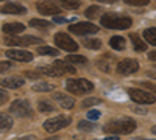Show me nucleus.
<instances>
[{"mask_svg":"<svg viewBox=\"0 0 156 140\" xmlns=\"http://www.w3.org/2000/svg\"><path fill=\"white\" fill-rule=\"evenodd\" d=\"M101 27L109 28V30H126L131 27V17H128L125 14H119V12H106L100 19Z\"/></svg>","mask_w":156,"mask_h":140,"instance_id":"nucleus-1","label":"nucleus"},{"mask_svg":"<svg viewBox=\"0 0 156 140\" xmlns=\"http://www.w3.org/2000/svg\"><path fill=\"white\" fill-rule=\"evenodd\" d=\"M136 129V121L128 118V117H123V118H117V120H111L109 123H106L103 126V131L106 134H129Z\"/></svg>","mask_w":156,"mask_h":140,"instance_id":"nucleus-2","label":"nucleus"},{"mask_svg":"<svg viewBox=\"0 0 156 140\" xmlns=\"http://www.w3.org/2000/svg\"><path fill=\"white\" fill-rule=\"evenodd\" d=\"M67 90L73 95H86L94 90V84L83 78H70L66 81Z\"/></svg>","mask_w":156,"mask_h":140,"instance_id":"nucleus-3","label":"nucleus"},{"mask_svg":"<svg viewBox=\"0 0 156 140\" xmlns=\"http://www.w3.org/2000/svg\"><path fill=\"white\" fill-rule=\"evenodd\" d=\"M70 117H67V115H58V117H53V118H48V120H45L44 121V129L47 131V132H56V131H59V129H62V128H66V126H69L70 125Z\"/></svg>","mask_w":156,"mask_h":140,"instance_id":"nucleus-4","label":"nucleus"},{"mask_svg":"<svg viewBox=\"0 0 156 140\" xmlns=\"http://www.w3.org/2000/svg\"><path fill=\"white\" fill-rule=\"evenodd\" d=\"M9 112L14 114V115H17V117H22V118H27V117L33 115V109H31V106H30V103L27 100L12 101L11 106H9Z\"/></svg>","mask_w":156,"mask_h":140,"instance_id":"nucleus-5","label":"nucleus"},{"mask_svg":"<svg viewBox=\"0 0 156 140\" xmlns=\"http://www.w3.org/2000/svg\"><path fill=\"white\" fill-rule=\"evenodd\" d=\"M128 95L137 104H153L156 103V97L150 92H145L142 89H128Z\"/></svg>","mask_w":156,"mask_h":140,"instance_id":"nucleus-6","label":"nucleus"},{"mask_svg":"<svg viewBox=\"0 0 156 140\" xmlns=\"http://www.w3.org/2000/svg\"><path fill=\"white\" fill-rule=\"evenodd\" d=\"M44 39L41 37H34V36H22V37H8L5 39V44L6 45H11V47H28V45H34V44H42Z\"/></svg>","mask_w":156,"mask_h":140,"instance_id":"nucleus-7","label":"nucleus"},{"mask_svg":"<svg viewBox=\"0 0 156 140\" xmlns=\"http://www.w3.org/2000/svg\"><path fill=\"white\" fill-rule=\"evenodd\" d=\"M53 41H55L56 47L66 50V52H76L78 50V44L73 39H70L69 34H66V33H56Z\"/></svg>","mask_w":156,"mask_h":140,"instance_id":"nucleus-8","label":"nucleus"},{"mask_svg":"<svg viewBox=\"0 0 156 140\" xmlns=\"http://www.w3.org/2000/svg\"><path fill=\"white\" fill-rule=\"evenodd\" d=\"M69 31H70V33H75V34H80V36H84V34H95V33L98 31V27H95V25L90 23V22H78V23L70 25Z\"/></svg>","mask_w":156,"mask_h":140,"instance_id":"nucleus-9","label":"nucleus"},{"mask_svg":"<svg viewBox=\"0 0 156 140\" xmlns=\"http://www.w3.org/2000/svg\"><path fill=\"white\" fill-rule=\"evenodd\" d=\"M137 70H139V62L136 59L126 58V59H122L117 62V73H120V75H131Z\"/></svg>","mask_w":156,"mask_h":140,"instance_id":"nucleus-10","label":"nucleus"},{"mask_svg":"<svg viewBox=\"0 0 156 140\" xmlns=\"http://www.w3.org/2000/svg\"><path fill=\"white\" fill-rule=\"evenodd\" d=\"M37 11L44 16H55L56 17L58 14H61V8L53 2H39L37 3Z\"/></svg>","mask_w":156,"mask_h":140,"instance_id":"nucleus-11","label":"nucleus"},{"mask_svg":"<svg viewBox=\"0 0 156 140\" xmlns=\"http://www.w3.org/2000/svg\"><path fill=\"white\" fill-rule=\"evenodd\" d=\"M6 56L11 59H16V61H22V62L33 61V55L30 52H23V50H8Z\"/></svg>","mask_w":156,"mask_h":140,"instance_id":"nucleus-12","label":"nucleus"},{"mask_svg":"<svg viewBox=\"0 0 156 140\" xmlns=\"http://www.w3.org/2000/svg\"><path fill=\"white\" fill-rule=\"evenodd\" d=\"M53 100L58 101V104L64 109H72L73 104H75V101L73 98H70L67 94H62V92H55L53 94Z\"/></svg>","mask_w":156,"mask_h":140,"instance_id":"nucleus-13","label":"nucleus"},{"mask_svg":"<svg viewBox=\"0 0 156 140\" xmlns=\"http://www.w3.org/2000/svg\"><path fill=\"white\" fill-rule=\"evenodd\" d=\"M2 12L3 14H25L27 9H25V6H22L19 3L11 2V3H6L2 6Z\"/></svg>","mask_w":156,"mask_h":140,"instance_id":"nucleus-14","label":"nucleus"},{"mask_svg":"<svg viewBox=\"0 0 156 140\" xmlns=\"http://www.w3.org/2000/svg\"><path fill=\"white\" fill-rule=\"evenodd\" d=\"M23 78L20 76H9V78H5L2 80V86L6 87V89H19L23 86Z\"/></svg>","mask_w":156,"mask_h":140,"instance_id":"nucleus-15","label":"nucleus"},{"mask_svg":"<svg viewBox=\"0 0 156 140\" xmlns=\"http://www.w3.org/2000/svg\"><path fill=\"white\" fill-rule=\"evenodd\" d=\"M3 33L6 34H19L25 30V25L23 23H19V22H12V23H5L2 27Z\"/></svg>","mask_w":156,"mask_h":140,"instance_id":"nucleus-16","label":"nucleus"},{"mask_svg":"<svg viewBox=\"0 0 156 140\" xmlns=\"http://www.w3.org/2000/svg\"><path fill=\"white\" fill-rule=\"evenodd\" d=\"M129 39H131V44H133L136 52H147V44H145L144 39H140L139 34L131 33V34H129Z\"/></svg>","mask_w":156,"mask_h":140,"instance_id":"nucleus-17","label":"nucleus"},{"mask_svg":"<svg viewBox=\"0 0 156 140\" xmlns=\"http://www.w3.org/2000/svg\"><path fill=\"white\" fill-rule=\"evenodd\" d=\"M53 66L59 70L61 75H66V73H75V67H72L70 64H67V61H56L53 62Z\"/></svg>","mask_w":156,"mask_h":140,"instance_id":"nucleus-18","label":"nucleus"},{"mask_svg":"<svg viewBox=\"0 0 156 140\" xmlns=\"http://www.w3.org/2000/svg\"><path fill=\"white\" fill-rule=\"evenodd\" d=\"M109 45L114 48V50H123L126 42H125V37L122 36H112L109 39Z\"/></svg>","mask_w":156,"mask_h":140,"instance_id":"nucleus-19","label":"nucleus"},{"mask_svg":"<svg viewBox=\"0 0 156 140\" xmlns=\"http://www.w3.org/2000/svg\"><path fill=\"white\" fill-rule=\"evenodd\" d=\"M30 27L37 28V30H48L51 27V22H47V20H42V19H31Z\"/></svg>","mask_w":156,"mask_h":140,"instance_id":"nucleus-20","label":"nucleus"},{"mask_svg":"<svg viewBox=\"0 0 156 140\" xmlns=\"http://www.w3.org/2000/svg\"><path fill=\"white\" fill-rule=\"evenodd\" d=\"M37 109L44 114H48V112L55 111V106L51 104V101H48V100H39L37 101Z\"/></svg>","mask_w":156,"mask_h":140,"instance_id":"nucleus-21","label":"nucleus"},{"mask_svg":"<svg viewBox=\"0 0 156 140\" xmlns=\"http://www.w3.org/2000/svg\"><path fill=\"white\" fill-rule=\"evenodd\" d=\"M37 72H39V73H44V75H48V76H62V75L59 73V70H58L53 64L47 66V67H39Z\"/></svg>","mask_w":156,"mask_h":140,"instance_id":"nucleus-22","label":"nucleus"},{"mask_svg":"<svg viewBox=\"0 0 156 140\" xmlns=\"http://www.w3.org/2000/svg\"><path fill=\"white\" fill-rule=\"evenodd\" d=\"M144 39L150 45H154L156 47V28H147L144 31Z\"/></svg>","mask_w":156,"mask_h":140,"instance_id":"nucleus-23","label":"nucleus"},{"mask_svg":"<svg viewBox=\"0 0 156 140\" xmlns=\"http://www.w3.org/2000/svg\"><path fill=\"white\" fill-rule=\"evenodd\" d=\"M66 61L70 62V64H81V66H86L87 64V59L84 56H80V55H67L66 56Z\"/></svg>","mask_w":156,"mask_h":140,"instance_id":"nucleus-24","label":"nucleus"},{"mask_svg":"<svg viewBox=\"0 0 156 140\" xmlns=\"http://www.w3.org/2000/svg\"><path fill=\"white\" fill-rule=\"evenodd\" d=\"M36 52L39 53V55H47V56H58V50L56 48H53V47H47V45H44V47H41V48H37Z\"/></svg>","mask_w":156,"mask_h":140,"instance_id":"nucleus-25","label":"nucleus"},{"mask_svg":"<svg viewBox=\"0 0 156 140\" xmlns=\"http://www.w3.org/2000/svg\"><path fill=\"white\" fill-rule=\"evenodd\" d=\"M53 89H55V86L50 83H39V84L33 86V90H36V92H50Z\"/></svg>","mask_w":156,"mask_h":140,"instance_id":"nucleus-26","label":"nucleus"},{"mask_svg":"<svg viewBox=\"0 0 156 140\" xmlns=\"http://www.w3.org/2000/svg\"><path fill=\"white\" fill-rule=\"evenodd\" d=\"M83 45L90 50H97L101 47V41L100 39H83Z\"/></svg>","mask_w":156,"mask_h":140,"instance_id":"nucleus-27","label":"nucleus"},{"mask_svg":"<svg viewBox=\"0 0 156 140\" xmlns=\"http://www.w3.org/2000/svg\"><path fill=\"white\" fill-rule=\"evenodd\" d=\"M100 11H101L100 6H97V5L94 6V5H92V6H89V8L84 11V16H86L87 19H95V17L98 16V12H100Z\"/></svg>","mask_w":156,"mask_h":140,"instance_id":"nucleus-28","label":"nucleus"},{"mask_svg":"<svg viewBox=\"0 0 156 140\" xmlns=\"http://www.w3.org/2000/svg\"><path fill=\"white\" fill-rule=\"evenodd\" d=\"M0 126H2V129H9L12 126V118L6 114H2L0 115Z\"/></svg>","mask_w":156,"mask_h":140,"instance_id":"nucleus-29","label":"nucleus"},{"mask_svg":"<svg viewBox=\"0 0 156 140\" xmlns=\"http://www.w3.org/2000/svg\"><path fill=\"white\" fill-rule=\"evenodd\" d=\"M78 129L84 131V132H90V131L95 129V125L90 123V121H86V120H81L80 123H78Z\"/></svg>","mask_w":156,"mask_h":140,"instance_id":"nucleus-30","label":"nucleus"},{"mask_svg":"<svg viewBox=\"0 0 156 140\" xmlns=\"http://www.w3.org/2000/svg\"><path fill=\"white\" fill-rule=\"evenodd\" d=\"M125 3L131 6H145L148 5V0H125Z\"/></svg>","mask_w":156,"mask_h":140,"instance_id":"nucleus-31","label":"nucleus"},{"mask_svg":"<svg viewBox=\"0 0 156 140\" xmlns=\"http://www.w3.org/2000/svg\"><path fill=\"white\" fill-rule=\"evenodd\" d=\"M101 101L98 100V98H87V100H84L83 101V108H90V106H97V104H100Z\"/></svg>","mask_w":156,"mask_h":140,"instance_id":"nucleus-32","label":"nucleus"},{"mask_svg":"<svg viewBox=\"0 0 156 140\" xmlns=\"http://www.w3.org/2000/svg\"><path fill=\"white\" fill-rule=\"evenodd\" d=\"M61 6L66 9H76L80 6V2H61Z\"/></svg>","mask_w":156,"mask_h":140,"instance_id":"nucleus-33","label":"nucleus"},{"mask_svg":"<svg viewBox=\"0 0 156 140\" xmlns=\"http://www.w3.org/2000/svg\"><path fill=\"white\" fill-rule=\"evenodd\" d=\"M27 78H30V80H37V78H41V73L39 72H31V70H27L23 73Z\"/></svg>","mask_w":156,"mask_h":140,"instance_id":"nucleus-34","label":"nucleus"},{"mask_svg":"<svg viewBox=\"0 0 156 140\" xmlns=\"http://www.w3.org/2000/svg\"><path fill=\"white\" fill-rule=\"evenodd\" d=\"M87 118H89V120H98V118H100V112L95 111V109L89 111V112H87Z\"/></svg>","mask_w":156,"mask_h":140,"instance_id":"nucleus-35","label":"nucleus"},{"mask_svg":"<svg viewBox=\"0 0 156 140\" xmlns=\"http://www.w3.org/2000/svg\"><path fill=\"white\" fill-rule=\"evenodd\" d=\"M140 86H142V87L150 89L151 92H156V86H154V84H151V83H140Z\"/></svg>","mask_w":156,"mask_h":140,"instance_id":"nucleus-36","label":"nucleus"},{"mask_svg":"<svg viewBox=\"0 0 156 140\" xmlns=\"http://www.w3.org/2000/svg\"><path fill=\"white\" fill-rule=\"evenodd\" d=\"M0 64H2V66H0V70H2V72H5V70L9 69V62L8 61H3V62H0Z\"/></svg>","mask_w":156,"mask_h":140,"instance_id":"nucleus-37","label":"nucleus"},{"mask_svg":"<svg viewBox=\"0 0 156 140\" xmlns=\"http://www.w3.org/2000/svg\"><path fill=\"white\" fill-rule=\"evenodd\" d=\"M53 22H55V23H66V22H67V19H64V17H59V16H56V17H53Z\"/></svg>","mask_w":156,"mask_h":140,"instance_id":"nucleus-38","label":"nucleus"},{"mask_svg":"<svg viewBox=\"0 0 156 140\" xmlns=\"http://www.w3.org/2000/svg\"><path fill=\"white\" fill-rule=\"evenodd\" d=\"M147 75L150 76V78L156 80V69H151V70H148V72H147Z\"/></svg>","mask_w":156,"mask_h":140,"instance_id":"nucleus-39","label":"nucleus"},{"mask_svg":"<svg viewBox=\"0 0 156 140\" xmlns=\"http://www.w3.org/2000/svg\"><path fill=\"white\" fill-rule=\"evenodd\" d=\"M6 98H8V95H6V92H5V89H2V101H0V103H5V101H6Z\"/></svg>","mask_w":156,"mask_h":140,"instance_id":"nucleus-40","label":"nucleus"},{"mask_svg":"<svg viewBox=\"0 0 156 140\" xmlns=\"http://www.w3.org/2000/svg\"><path fill=\"white\" fill-rule=\"evenodd\" d=\"M148 58H150L151 61L156 62V50H154V52H150V53H148Z\"/></svg>","mask_w":156,"mask_h":140,"instance_id":"nucleus-41","label":"nucleus"},{"mask_svg":"<svg viewBox=\"0 0 156 140\" xmlns=\"http://www.w3.org/2000/svg\"><path fill=\"white\" fill-rule=\"evenodd\" d=\"M105 140H119V137H117V135H109V137H106Z\"/></svg>","mask_w":156,"mask_h":140,"instance_id":"nucleus-42","label":"nucleus"},{"mask_svg":"<svg viewBox=\"0 0 156 140\" xmlns=\"http://www.w3.org/2000/svg\"><path fill=\"white\" fill-rule=\"evenodd\" d=\"M47 140H59V137H51V138H47Z\"/></svg>","mask_w":156,"mask_h":140,"instance_id":"nucleus-43","label":"nucleus"},{"mask_svg":"<svg viewBox=\"0 0 156 140\" xmlns=\"http://www.w3.org/2000/svg\"><path fill=\"white\" fill-rule=\"evenodd\" d=\"M151 132H153V134H156V126H153V128H151Z\"/></svg>","mask_w":156,"mask_h":140,"instance_id":"nucleus-44","label":"nucleus"}]
</instances>
